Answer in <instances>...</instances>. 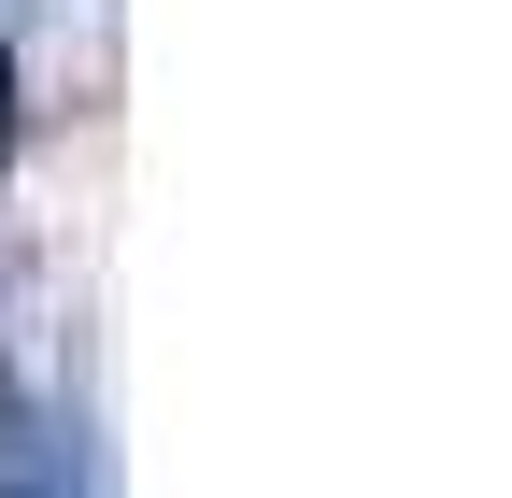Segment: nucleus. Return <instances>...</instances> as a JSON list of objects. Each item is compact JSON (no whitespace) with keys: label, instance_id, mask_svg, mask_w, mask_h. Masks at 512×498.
I'll return each mask as SVG.
<instances>
[{"label":"nucleus","instance_id":"1","mask_svg":"<svg viewBox=\"0 0 512 498\" xmlns=\"http://www.w3.org/2000/svg\"><path fill=\"white\" fill-rule=\"evenodd\" d=\"M0 498H100L86 413H0Z\"/></svg>","mask_w":512,"mask_h":498},{"label":"nucleus","instance_id":"2","mask_svg":"<svg viewBox=\"0 0 512 498\" xmlns=\"http://www.w3.org/2000/svg\"><path fill=\"white\" fill-rule=\"evenodd\" d=\"M0 157H15V43H0Z\"/></svg>","mask_w":512,"mask_h":498},{"label":"nucleus","instance_id":"3","mask_svg":"<svg viewBox=\"0 0 512 498\" xmlns=\"http://www.w3.org/2000/svg\"><path fill=\"white\" fill-rule=\"evenodd\" d=\"M0 413H15V385H0Z\"/></svg>","mask_w":512,"mask_h":498}]
</instances>
